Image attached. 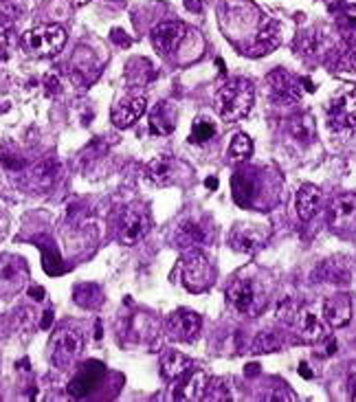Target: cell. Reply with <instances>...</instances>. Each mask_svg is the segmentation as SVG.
<instances>
[{"label": "cell", "instance_id": "1", "mask_svg": "<svg viewBox=\"0 0 356 402\" xmlns=\"http://www.w3.org/2000/svg\"><path fill=\"white\" fill-rule=\"evenodd\" d=\"M255 102V88L249 79L233 77L215 93V112L222 122H240L244 119Z\"/></svg>", "mask_w": 356, "mask_h": 402}, {"label": "cell", "instance_id": "2", "mask_svg": "<svg viewBox=\"0 0 356 402\" xmlns=\"http://www.w3.org/2000/svg\"><path fill=\"white\" fill-rule=\"evenodd\" d=\"M215 237L213 225L203 215H185L178 220L174 229V244L176 249L185 251H205Z\"/></svg>", "mask_w": 356, "mask_h": 402}, {"label": "cell", "instance_id": "3", "mask_svg": "<svg viewBox=\"0 0 356 402\" xmlns=\"http://www.w3.org/2000/svg\"><path fill=\"white\" fill-rule=\"evenodd\" d=\"M229 306L244 317H257L266 308V290L257 284V279H235L227 288Z\"/></svg>", "mask_w": 356, "mask_h": 402}, {"label": "cell", "instance_id": "4", "mask_svg": "<svg viewBox=\"0 0 356 402\" xmlns=\"http://www.w3.org/2000/svg\"><path fill=\"white\" fill-rule=\"evenodd\" d=\"M84 350V338L77 328L64 326L49 338V360L57 370H71Z\"/></svg>", "mask_w": 356, "mask_h": 402}, {"label": "cell", "instance_id": "5", "mask_svg": "<svg viewBox=\"0 0 356 402\" xmlns=\"http://www.w3.org/2000/svg\"><path fill=\"white\" fill-rule=\"evenodd\" d=\"M215 277V268L205 251H185L181 259V279L189 292H205Z\"/></svg>", "mask_w": 356, "mask_h": 402}, {"label": "cell", "instance_id": "6", "mask_svg": "<svg viewBox=\"0 0 356 402\" xmlns=\"http://www.w3.org/2000/svg\"><path fill=\"white\" fill-rule=\"evenodd\" d=\"M330 130L339 136H356V88H345L332 99L328 108Z\"/></svg>", "mask_w": 356, "mask_h": 402}, {"label": "cell", "instance_id": "7", "mask_svg": "<svg viewBox=\"0 0 356 402\" xmlns=\"http://www.w3.org/2000/svg\"><path fill=\"white\" fill-rule=\"evenodd\" d=\"M66 45V31L59 25H40L23 35V47L35 57H53Z\"/></svg>", "mask_w": 356, "mask_h": 402}, {"label": "cell", "instance_id": "8", "mask_svg": "<svg viewBox=\"0 0 356 402\" xmlns=\"http://www.w3.org/2000/svg\"><path fill=\"white\" fill-rule=\"evenodd\" d=\"M29 284L27 259L20 255H0V299H13Z\"/></svg>", "mask_w": 356, "mask_h": 402}, {"label": "cell", "instance_id": "9", "mask_svg": "<svg viewBox=\"0 0 356 402\" xmlns=\"http://www.w3.org/2000/svg\"><path fill=\"white\" fill-rule=\"evenodd\" d=\"M150 227H152V220H150L148 209L132 205V207L124 209L121 220H119V229H117L119 242L126 244V247H134L148 235Z\"/></svg>", "mask_w": 356, "mask_h": 402}, {"label": "cell", "instance_id": "10", "mask_svg": "<svg viewBox=\"0 0 356 402\" xmlns=\"http://www.w3.org/2000/svg\"><path fill=\"white\" fill-rule=\"evenodd\" d=\"M328 223L334 233L343 237L356 235V194L336 196L328 207Z\"/></svg>", "mask_w": 356, "mask_h": 402}, {"label": "cell", "instance_id": "11", "mask_svg": "<svg viewBox=\"0 0 356 402\" xmlns=\"http://www.w3.org/2000/svg\"><path fill=\"white\" fill-rule=\"evenodd\" d=\"M292 328L297 332L304 343H321V341L328 338L330 330H328V321L324 317H319L312 306H299L292 321Z\"/></svg>", "mask_w": 356, "mask_h": 402}, {"label": "cell", "instance_id": "12", "mask_svg": "<svg viewBox=\"0 0 356 402\" xmlns=\"http://www.w3.org/2000/svg\"><path fill=\"white\" fill-rule=\"evenodd\" d=\"M165 330H167L172 341H178V343H191V341H196L203 330V319L194 310L181 308V310H176L167 317Z\"/></svg>", "mask_w": 356, "mask_h": 402}, {"label": "cell", "instance_id": "13", "mask_svg": "<svg viewBox=\"0 0 356 402\" xmlns=\"http://www.w3.org/2000/svg\"><path fill=\"white\" fill-rule=\"evenodd\" d=\"M266 84L271 99L280 106H292L302 99V84L284 69H275L266 77Z\"/></svg>", "mask_w": 356, "mask_h": 402}, {"label": "cell", "instance_id": "14", "mask_svg": "<svg viewBox=\"0 0 356 402\" xmlns=\"http://www.w3.org/2000/svg\"><path fill=\"white\" fill-rule=\"evenodd\" d=\"M187 27L183 23H161L152 29V45L158 53L172 55L185 45Z\"/></svg>", "mask_w": 356, "mask_h": 402}, {"label": "cell", "instance_id": "15", "mask_svg": "<svg viewBox=\"0 0 356 402\" xmlns=\"http://www.w3.org/2000/svg\"><path fill=\"white\" fill-rule=\"evenodd\" d=\"M266 231L260 225H249V223H237L229 233V247L237 253H255L264 244Z\"/></svg>", "mask_w": 356, "mask_h": 402}, {"label": "cell", "instance_id": "16", "mask_svg": "<svg viewBox=\"0 0 356 402\" xmlns=\"http://www.w3.org/2000/svg\"><path fill=\"white\" fill-rule=\"evenodd\" d=\"M57 174H59L57 158L53 154H47L27 170V185L33 191H49L57 183Z\"/></svg>", "mask_w": 356, "mask_h": 402}, {"label": "cell", "instance_id": "17", "mask_svg": "<svg viewBox=\"0 0 356 402\" xmlns=\"http://www.w3.org/2000/svg\"><path fill=\"white\" fill-rule=\"evenodd\" d=\"M102 376H104V365L99 363V360H88V363H84L71 378L69 394L73 398H84L99 380H102Z\"/></svg>", "mask_w": 356, "mask_h": 402}, {"label": "cell", "instance_id": "18", "mask_svg": "<svg viewBox=\"0 0 356 402\" xmlns=\"http://www.w3.org/2000/svg\"><path fill=\"white\" fill-rule=\"evenodd\" d=\"M209 383V376L203 370H189L183 378H178V387L174 391V400H185V402H196L203 400L205 389Z\"/></svg>", "mask_w": 356, "mask_h": 402}, {"label": "cell", "instance_id": "19", "mask_svg": "<svg viewBox=\"0 0 356 402\" xmlns=\"http://www.w3.org/2000/svg\"><path fill=\"white\" fill-rule=\"evenodd\" d=\"M324 319L328 321L330 328H345L352 321V297L341 292L326 299Z\"/></svg>", "mask_w": 356, "mask_h": 402}, {"label": "cell", "instance_id": "20", "mask_svg": "<svg viewBox=\"0 0 356 402\" xmlns=\"http://www.w3.org/2000/svg\"><path fill=\"white\" fill-rule=\"evenodd\" d=\"M148 110V99L146 97H132L128 102H121L110 114L112 124L119 128V130H126L130 126H134L138 119L143 117V112Z\"/></svg>", "mask_w": 356, "mask_h": 402}, {"label": "cell", "instance_id": "21", "mask_svg": "<svg viewBox=\"0 0 356 402\" xmlns=\"http://www.w3.org/2000/svg\"><path fill=\"white\" fill-rule=\"evenodd\" d=\"M319 203H321V191L319 187H314L310 183L302 185L295 194V211H297V218L302 220V223H308L316 215L319 211Z\"/></svg>", "mask_w": 356, "mask_h": 402}, {"label": "cell", "instance_id": "22", "mask_svg": "<svg viewBox=\"0 0 356 402\" xmlns=\"http://www.w3.org/2000/svg\"><path fill=\"white\" fill-rule=\"evenodd\" d=\"M176 119H178V110L174 104L170 102H161L150 114V132L156 136H167L174 132L176 128Z\"/></svg>", "mask_w": 356, "mask_h": 402}, {"label": "cell", "instance_id": "23", "mask_svg": "<svg viewBox=\"0 0 356 402\" xmlns=\"http://www.w3.org/2000/svg\"><path fill=\"white\" fill-rule=\"evenodd\" d=\"M189 370H194V360L181 352H165L161 356V374L165 380H170V383H174V380L183 378Z\"/></svg>", "mask_w": 356, "mask_h": 402}, {"label": "cell", "instance_id": "24", "mask_svg": "<svg viewBox=\"0 0 356 402\" xmlns=\"http://www.w3.org/2000/svg\"><path fill=\"white\" fill-rule=\"evenodd\" d=\"M146 170H148V176H150L152 183H156V185H170L172 180L176 178L178 165H176L174 156H170V154H158L156 158L150 160Z\"/></svg>", "mask_w": 356, "mask_h": 402}, {"label": "cell", "instance_id": "25", "mask_svg": "<svg viewBox=\"0 0 356 402\" xmlns=\"http://www.w3.org/2000/svg\"><path fill=\"white\" fill-rule=\"evenodd\" d=\"M73 301L79 308L95 310L104 304V292L97 284H93V281H86V284H79L73 288Z\"/></svg>", "mask_w": 356, "mask_h": 402}, {"label": "cell", "instance_id": "26", "mask_svg": "<svg viewBox=\"0 0 356 402\" xmlns=\"http://www.w3.org/2000/svg\"><path fill=\"white\" fill-rule=\"evenodd\" d=\"M277 45H280V37H277V25L273 20H262V27L255 35V47H253V53L251 55H264L268 51H273Z\"/></svg>", "mask_w": 356, "mask_h": 402}, {"label": "cell", "instance_id": "27", "mask_svg": "<svg viewBox=\"0 0 356 402\" xmlns=\"http://www.w3.org/2000/svg\"><path fill=\"white\" fill-rule=\"evenodd\" d=\"M282 348H284V336L277 332H262L253 343L255 354H273V352H280Z\"/></svg>", "mask_w": 356, "mask_h": 402}, {"label": "cell", "instance_id": "28", "mask_svg": "<svg viewBox=\"0 0 356 402\" xmlns=\"http://www.w3.org/2000/svg\"><path fill=\"white\" fill-rule=\"evenodd\" d=\"M339 29H341V35L345 37V42L352 49H356V5H350L343 9L339 18Z\"/></svg>", "mask_w": 356, "mask_h": 402}, {"label": "cell", "instance_id": "29", "mask_svg": "<svg viewBox=\"0 0 356 402\" xmlns=\"http://www.w3.org/2000/svg\"><path fill=\"white\" fill-rule=\"evenodd\" d=\"M231 398H233L231 389L227 387V383H225L222 378H213V380L209 378L203 400H207V402H229Z\"/></svg>", "mask_w": 356, "mask_h": 402}, {"label": "cell", "instance_id": "30", "mask_svg": "<svg viewBox=\"0 0 356 402\" xmlns=\"http://www.w3.org/2000/svg\"><path fill=\"white\" fill-rule=\"evenodd\" d=\"M290 134H292L297 141H304V143H308V141L312 138V134H314L312 117H310V114H304V117L292 119V122H290Z\"/></svg>", "mask_w": 356, "mask_h": 402}, {"label": "cell", "instance_id": "31", "mask_svg": "<svg viewBox=\"0 0 356 402\" xmlns=\"http://www.w3.org/2000/svg\"><path fill=\"white\" fill-rule=\"evenodd\" d=\"M229 154L235 158V160H247L251 154H253V141L249 134H235L231 146H229Z\"/></svg>", "mask_w": 356, "mask_h": 402}, {"label": "cell", "instance_id": "32", "mask_svg": "<svg viewBox=\"0 0 356 402\" xmlns=\"http://www.w3.org/2000/svg\"><path fill=\"white\" fill-rule=\"evenodd\" d=\"M215 134V126L209 122V119H196L191 126V143H207V141Z\"/></svg>", "mask_w": 356, "mask_h": 402}, {"label": "cell", "instance_id": "33", "mask_svg": "<svg viewBox=\"0 0 356 402\" xmlns=\"http://www.w3.org/2000/svg\"><path fill=\"white\" fill-rule=\"evenodd\" d=\"M13 42H16V37H13L11 18L0 16V57H7V53L11 51Z\"/></svg>", "mask_w": 356, "mask_h": 402}, {"label": "cell", "instance_id": "34", "mask_svg": "<svg viewBox=\"0 0 356 402\" xmlns=\"http://www.w3.org/2000/svg\"><path fill=\"white\" fill-rule=\"evenodd\" d=\"M316 275H319L326 284H348L350 279V273L341 266H334V264H324L321 271H316Z\"/></svg>", "mask_w": 356, "mask_h": 402}, {"label": "cell", "instance_id": "35", "mask_svg": "<svg viewBox=\"0 0 356 402\" xmlns=\"http://www.w3.org/2000/svg\"><path fill=\"white\" fill-rule=\"evenodd\" d=\"M0 165L11 170V172H20L25 167V158L20 156L11 146H5V148H0Z\"/></svg>", "mask_w": 356, "mask_h": 402}, {"label": "cell", "instance_id": "36", "mask_svg": "<svg viewBox=\"0 0 356 402\" xmlns=\"http://www.w3.org/2000/svg\"><path fill=\"white\" fill-rule=\"evenodd\" d=\"M297 310H299V306H297L295 301L286 299V301H282V304H280V308H277V317H280V321H282V324H288V326H292V321H295V314H297Z\"/></svg>", "mask_w": 356, "mask_h": 402}, {"label": "cell", "instance_id": "37", "mask_svg": "<svg viewBox=\"0 0 356 402\" xmlns=\"http://www.w3.org/2000/svg\"><path fill=\"white\" fill-rule=\"evenodd\" d=\"M16 321H18V326H20V330H31L33 326H35V312L33 310H29V308H20L18 312H16Z\"/></svg>", "mask_w": 356, "mask_h": 402}, {"label": "cell", "instance_id": "38", "mask_svg": "<svg viewBox=\"0 0 356 402\" xmlns=\"http://www.w3.org/2000/svg\"><path fill=\"white\" fill-rule=\"evenodd\" d=\"M348 387H350V398L356 400V360L348 370Z\"/></svg>", "mask_w": 356, "mask_h": 402}, {"label": "cell", "instance_id": "39", "mask_svg": "<svg viewBox=\"0 0 356 402\" xmlns=\"http://www.w3.org/2000/svg\"><path fill=\"white\" fill-rule=\"evenodd\" d=\"M183 3H185V9H187V11H191V13H203L207 0H183Z\"/></svg>", "mask_w": 356, "mask_h": 402}, {"label": "cell", "instance_id": "40", "mask_svg": "<svg viewBox=\"0 0 356 402\" xmlns=\"http://www.w3.org/2000/svg\"><path fill=\"white\" fill-rule=\"evenodd\" d=\"M51 321H53V312L47 310V312L42 314V321H40V328H42V330H49V328H51Z\"/></svg>", "mask_w": 356, "mask_h": 402}, {"label": "cell", "instance_id": "41", "mask_svg": "<svg viewBox=\"0 0 356 402\" xmlns=\"http://www.w3.org/2000/svg\"><path fill=\"white\" fill-rule=\"evenodd\" d=\"M299 376H304L306 380H310V378H312V372H310L308 363H302V365H299Z\"/></svg>", "mask_w": 356, "mask_h": 402}, {"label": "cell", "instance_id": "42", "mask_svg": "<svg viewBox=\"0 0 356 402\" xmlns=\"http://www.w3.org/2000/svg\"><path fill=\"white\" fill-rule=\"evenodd\" d=\"M29 295H31V297H37V301H42V297H44V290H42V288H35V286H33V288H29Z\"/></svg>", "mask_w": 356, "mask_h": 402}, {"label": "cell", "instance_id": "43", "mask_svg": "<svg viewBox=\"0 0 356 402\" xmlns=\"http://www.w3.org/2000/svg\"><path fill=\"white\" fill-rule=\"evenodd\" d=\"M205 185H207V189H218V178H207Z\"/></svg>", "mask_w": 356, "mask_h": 402}, {"label": "cell", "instance_id": "44", "mask_svg": "<svg viewBox=\"0 0 356 402\" xmlns=\"http://www.w3.org/2000/svg\"><path fill=\"white\" fill-rule=\"evenodd\" d=\"M90 0H71V5L73 7H84V5H88Z\"/></svg>", "mask_w": 356, "mask_h": 402}, {"label": "cell", "instance_id": "45", "mask_svg": "<svg viewBox=\"0 0 356 402\" xmlns=\"http://www.w3.org/2000/svg\"><path fill=\"white\" fill-rule=\"evenodd\" d=\"M257 372H260V365H249V367H247V376H249V374L255 376Z\"/></svg>", "mask_w": 356, "mask_h": 402}, {"label": "cell", "instance_id": "46", "mask_svg": "<svg viewBox=\"0 0 356 402\" xmlns=\"http://www.w3.org/2000/svg\"><path fill=\"white\" fill-rule=\"evenodd\" d=\"M95 338H102V324H99V321H97V328H95Z\"/></svg>", "mask_w": 356, "mask_h": 402}, {"label": "cell", "instance_id": "47", "mask_svg": "<svg viewBox=\"0 0 356 402\" xmlns=\"http://www.w3.org/2000/svg\"><path fill=\"white\" fill-rule=\"evenodd\" d=\"M0 110H3V108H0Z\"/></svg>", "mask_w": 356, "mask_h": 402}]
</instances>
